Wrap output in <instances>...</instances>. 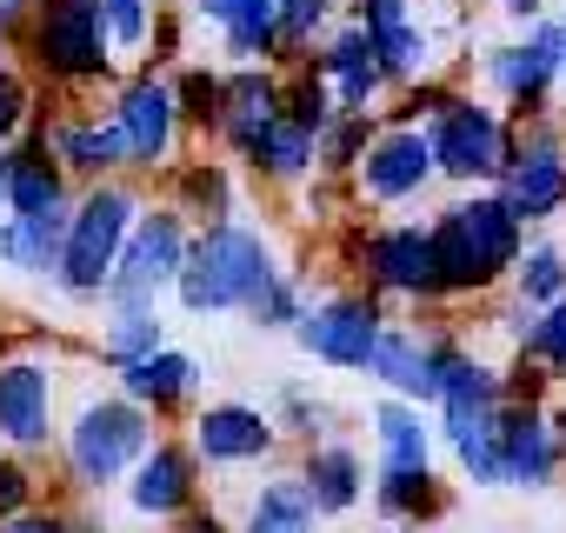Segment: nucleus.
<instances>
[{
	"instance_id": "39",
	"label": "nucleus",
	"mask_w": 566,
	"mask_h": 533,
	"mask_svg": "<svg viewBox=\"0 0 566 533\" xmlns=\"http://www.w3.org/2000/svg\"><path fill=\"white\" fill-rule=\"evenodd\" d=\"M513 360H526L546 387H566V301H553V307H539V314L526 321Z\"/></svg>"
},
{
	"instance_id": "50",
	"label": "nucleus",
	"mask_w": 566,
	"mask_h": 533,
	"mask_svg": "<svg viewBox=\"0 0 566 533\" xmlns=\"http://www.w3.org/2000/svg\"><path fill=\"white\" fill-rule=\"evenodd\" d=\"M28 14H34V0H0V41H14Z\"/></svg>"
},
{
	"instance_id": "3",
	"label": "nucleus",
	"mask_w": 566,
	"mask_h": 533,
	"mask_svg": "<svg viewBox=\"0 0 566 533\" xmlns=\"http://www.w3.org/2000/svg\"><path fill=\"white\" fill-rule=\"evenodd\" d=\"M273 274H280V253H273L266 227H253V220H213V227H193V240H187V260H180V274H174V301L193 321L240 314Z\"/></svg>"
},
{
	"instance_id": "51",
	"label": "nucleus",
	"mask_w": 566,
	"mask_h": 533,
	"mask_svg": "<svg viewBox=\"0 0 566 533\" xmlns=\"http://www.w3.org/2000/svg\"><path fill=\"white\" fill-rule=\"evenodd\" d=\"M546 420H553V440H559V460H566V400H553Z\"/></svg>"
},
{
	"instance_id": "15",
	"label": "nucleus",
	"mask_w": 566,
	"mask_h": 533,
	"mask_svg": "<svg viewBox=\"0 0 566 533\" xmlns=\"http://www.w3.org/2000/svg\"><path fill=\"white\" fill-rule=\"evenodd\" d=\"M460 347H467V341H460L453 327H413V321H387V327H380V341H374V360H367V374L380 380V394H387V400H413V407H427V414H433L440 374H447V360H453Z\"/></svg>"
},
{
	"instance_id": "9",
	"label": "nucleus",
	"mask_w": 566,
	"mask_h": 533,
	"mask_svg": "<svg viewBox=\"0 0 566 533\" xmlns=\"http://www.w3.org/2000/svg\"><path fill=\"white\" fill-rule=\"evenodd\" d=\"M493 194L520 213V227L566 220V121L559 114L513 121V147H506V167H500Z\"/></svg>"
},
{
	"instance_id": "37",
	"label": "nucleus",
	"mask_w": 566,
	"mask_h": 533,
	"mask_svg": "<svg viewBox=\"0 0 566 533\" xmlns=\"http://www.w3.org/2000/svg\"><path fill=\"white\" fill-rule=\"evenodd\" d=\"M273 427H280V440H301V447H314V440H334L340 433V407L327 400V394H314V387H301V380H287L273 394Z\"/></svg>"
},
{
	"instance_id": "40",
	"label": "nucleus",
	"mask_w": 566,
	"mask_h": 533,
	"mask_svg": "<svg viewBox=\"0 0 566 533\" xmlns=\"http://www.w3.org/2000/svg\"><path fill=\"white\" fill-rule=\"evenodd\" d=\"M307 314V281L294 274V266H280V274L240 307V321L247 327H260V334H294V321Z\"/></svg>"
},
{
	"instance_id": "38",
	"label": "nucleus",
	"mask_w": 566,
	"mask_h": 533,
	"mask_svg": "<svg viewBox=\"0 0 566 533\" xmlns=\"http://www.w3.org/2000/svg\"><path fill=\"white\" fill-rule=\"evenodd\" d=\"M174 107H180V134L193 140H213L220 134V67H174Z\"/></svg>"
},
{
	"instance_id": "24",
	"label": "nucleus",
	"mask_w": 566,
	"mask_h": 533,
	"mask_svg": "<svg viewBox=\"0 0 566 533\" xmlns=\"http://www.w3.org/2000/svg\"><path fill=\"white\" fill-rule=\"evenodd\" d=\"M227 154H233L260 187H280V194H294V187H307V180L321 174V160H314V134H307V127H294L287 114H273L266 127H253V134L227 140Z\"/></svg>"
},
{
	"instance_id": "52",
	"label": "nucleus",
	"mask_w": 566,
	"mask_h": 533,
	"mask_svg": "<svg viewBox=\"0 0 566 533\" xmlns=\"http://www.w3.org/2000/svg\"><path fill=\"white\" fill-rule=\"evenodd\" d=\"M553 21H559V54H566V8H559V14H553Z\"/></svg>"
},
{
	"instance_id": "28",
	"label": "nucleus",
	"mask_w": 566,
	"mask_h": 533,
	"mask_svg": "<svg viewBox=\"0 0 566 533\" xmlns=\"http://www.w3.org/2000/svg\"><path fill=\"white\" fill-rule=\"evenodd\" d=\"M413 467H440V440H433V414L413 400H374V473H413Z\"/></svg>"
},
{
	"instance_id": "23",
	"label": "nucleus",
	"mask_w": 566,
	"mask_h": 533,
	"mask_svg": "<svg viewBox=\"0 0 566 533\" xmlns=\"http://www.w3.org/2000/svg\"><path fill=\"white\" fill-rule=\"evenodd\" d=\"M307 61H314V74L334 87V107H340V114H380V101L394 94L387 74H380V61H374V48H367V34H360L347 14L321 34V48H314Z\"/></svg>"
},
{
	"instance_id": "22",
	"label": "nucleus",
	"mask_w": 566,
	"mask_h": 533,
	"mask_svg": "<svg viewBox=\"0 0 566 533\" xmlns=\"http://www.w3.org/2000/svg\"><path fill=\"white\" fill-rule=\"evenodd\" d=\"M347 21L367 34V48H374V61H380V74H387L394 94L427 74L433 41H427V28L413 14V0H347Z\"/></svg>"
},
{
	"instance_id": "43",
	"label": "nucleus",
	"mask_w": 566,
	"mask_h": 533,
	"mask_svg": "<svg viewBox=\"0 0 566 533\" xmlns=\"http://www.w3.org/2000/svg\"><path fill=\"white\" fill-rule=\"evenodd\" d=\"M154 14H160V0H101V21H107L114 54H147Z\"/></svg>"
},
{
	"instance_id": "6",
	"label": "nucleus",
	"mask_w": 566,
	"mask_h": 533,
	"mask_svg": "<svg viewBox=\"0 0 566 533\" xmlns=\"http://www.w3.org/2000/svg\"><path fill=\"white\" fill-rule=\"evenodd\" d=\"M420 134H427V154H433V174L453 180L460 194L493 187L500 167H506V147H513V121L473 87H447L433 101V114L420 121Z\"/></svg>"
},
{
	"instance_id": "34",
	"label": "nucleus",
	"mask_w": 566,
	"mask_h": 533,
	"mask_svg": "<svg viewBox=\"0 0 566 533\" xmlns=\"http://www.w3.org/2000/svg\"><path fill=\"white\" fill-rule=\"evenodd\" d=\"M506 288H513V301H520L526 314L566 301V240L526 233V247H520V260H513V281H506Z\"/></svg>"
},
{
	"instance_id": "7",
	"label": "nucleus",
	"mask_w": 566,
	"mask_h": 533,
	"mask_svg": "<svg viewBox=\"0 0 566 533\" xmlns=\"http://www.w3.org/2000/svg\"><path fill=\"white\" fill-rule=\"evenodd\" d=\"M347 266L360 274V288L380 307H440V281H433V240L427 220H380V227H354L347 233Z\"/></svg>"
},
{
	"instance_id": "10",
	"label": "nucleus",
	"mask_w": 566,
	"mask_h": 533,
	"mask_svg": "<svg viewBox=\"0 0 566 533\" xmlns=\"http://www.w3.org/2000/svg\"><path fill=\"white\" fill-rule=\"evenodd\" d=\"M559 74H566V54H559V21H533L520 41H500L480 54V81H486V101L506 114V121H533V114H553L559 101Z\"/></svg>"
},
{
	"instance_id": "30",
	"label": "nucleus",
	"mask_w": 566,
	"mask_h": 533,
	"mask_svg": "<svg viewBox=\"0 0 566 533\" xmlns=\"http://www.w3.org/2000/svg\"><path fill=\"white\" fill-rule=\"evenodd\" d=\"M154 347H167V314L160 301H107L101 307V334H94V360L114 374L127 360H147Z\"/></svg>"
},
{
	"instance_id": "1",
	"label": "nucleus",
	"mask_w": 566,
	"mask_h": 533,
	"mask_svg": "<svg viewBox=\"0 0 566 533\" xmlns=\"http://www.w3.org/2000/svg\"><path fill=\"white\" fill-rule=\"evenodd\" d=\"M427 240H433L440 307H453V301H486V294H500L513 281V260L526 247V227H520V213L493 187H467V194H453L427 220Z\"/></svg>"
},
{
	"instance_id": "5",
	"label": "nucleus",
	"mask_w": 566,
	"mask_h": 533,
	"mask_svg": "<svg viewBox=\"0 0 566 533\" xmlns=\"http://www.w3.org/2000/svg\"><path fill=\"white\" fill-rule=\"evenodd\" d=\"M21 54H28V81H48V87H101L120 74V54L107 41V21H101V0H34V14L21 21Z\"/></svg>"
},
{
	"instance_id": "17",
	"label": "nucleus",
	"mask_w": 566,
	"mask_h": 533,
	"mask_svg": "<svg viewBox=\"0 0 566 533\" xmlns=\"http://www.w3.org/2000/svg\"><path fill=\"white\" fill-rule=\"evenodd\" d=\"M187 447L200 473H233V467H266L280 453V427L253 400H200L187 414Z\"/></svg>"
},
{
	"instance_id": "29",
	"label": "nucleus",
	"mask_w": 566,
	"mask_h": 533,
	"mask_svg": "<svg viewBox=\"0 0 566 533\" xmlns=\"http://www.w3.org/2000/svg\"><path fill=\"white\" fill-rule=\"evenodd\" d=\"M167 207L187 227H213V220H240V180L227 160H174L167 167Z\"/></svg>"
},
{
	"instance_id": "8",
	"label": "nucleus",
	"mask_w": 566,
	"mask_h": 533,
	"mask_svg": "<svg viewBox=\"0 0 566 533\" xmlns=\"http://www.w3.org/2000/svg\"><path fill=\"white\" fill-rule=\"evenodd\" d=\"M61 354L54 347H8L0 354V453L41 460L61 440Z\"/></svg>"
},
{
	"instance_id": "25",
	"label": "nucleus",
	"mask_w": 566,
	"mask_h": 533,
	"mask_svg": "<svg viewBox=\"0 0 566 533\" xmlns=\"http://www.w3.org/2000/svg\"><path fill=\"white\" fill-rule=\"evenodd\" d=\"M294 480H301V493L314 500V513L321 520H347L360 500H367V480H374V467H367V453L354 447V440H314V447H301V467H294Z\"/></svg>"
},
{
	"instance_id": "16",
	"label": "nucleus",
	"mask_w": 566,
	"mask_h": 533,
	"mask_svg": "<svg viewBox=\"0 0 566 533\" xmlns=\"http://www.w3.org/2000/svg\"><path fill=\"white\" fill-rule=\"evenodd\" d=\"M200 487H207V473H200V460H193V447H187V433H154V447L127 467V480H120V500H127V513L134 520H147V526H174L180 513H193L200 506Z\"/></svg>"
},
{
	"instance_id": "12",
	"label": "nucleus",
	"mask_w": 566,
	"mask_h": 533,
	"mask_svg": "<svg viewBox=\"0 0 566 533\" xmlns=\"http://www.w3.org/2000/svg\"><path fill=\"white\" fill-rule=\"evenodd\" d=\"M380 327H387V307L367 288H334V294L307 301V314L294 321V341L327 374H367Z\"/></svg>"
},
{
	"instance_id": "49",
	"label": "nucleus",
	"mask_w": 566,
	"mask_h": 533,
	"mask_svg": "<svg viewBox=\"0 0 566 533\" xmlns=\"http://www.w3.org/2000/svg\"><path fill=\"white\" fill-rule=\"evenodd\" d=\"M67 533H107V513L81 500V506H67Z\"/></svg>"
},
{
	"instance_id": "18",
	"label": "nucleus",
	"mask_w": 566,
	"mask_h": 533,
	"mask_svg": "<svg viewBox=\"0 0 566 533\" xmlns=\"http://www.w3.org/2000/svg\"><path fill=\"white\" fill-rule=\"evenodd\" d=\"M506 407V367H493L486 354L460 347L440 374V394H433V440L453 447L467 433H486Z\"/></svg>"
},
{
	"instance_id": "14",
	"label": "nucleus",
	"mask_w": 566,
	"mask_h": 533,
	"mask_svg": "<svg viewBox=\"0 0 566 533\" xmlns=\"http://www.w3.org/2000/svg\"><path fill=\"white\" fill-rule=\"evenodd\" d=\"M433 187H440V174H433L427 134L420 127H387V121L374 127L367 154L347 174V200H360V207H413Z\"/></svg>"
},
{
	"instance_id": "36",
	"label": "nucleus",
	"mask_w": 566,
	"mask_h": 533,
	"mask_svg": "<svg viewBox=\"0 0 566 533\" xmlns=\"http://www.w3.org/2000/svg\"><path fill=\"white\" fill-rule=\"evenodd\" d=\"M347 14V0H273V28H280V67H294L321 48V34Z\"/></svg>"
},
{
	"instance_id": "2",
	"label": "nucleus",
	"mask_w": 566,
	"mask_h": 533,
	"mask_svg": "<svg viewBox=\"0 0 566 533\" xmlns=\"http://www.w3.org/2000/svg\"><path fill=\"white\" fill-rule=\"evenodd\" d=\"M154 433H160V420H154L147 407H134L114 380H87V387L74 394V407L61 414L54 453H61L67 487H74L81 500H101V493H114V487L127 480V467L154 447Z\"/></svg>"
},
{
	"instance_id": "44",
	"label": "nucleus",
	"mask_w": 566,
	"mask_h": 533,
	"mask_svg": "<svg viewBox=\"0 0 566 533\" xmlns=\"http://www.w3.org/2000/svg\"><path fill=\"white\" fill-rule=\"evenodd\" d=\"M28 506H41V473H34V460L0 453V526L21 520Z\"/></svg>"
},
{
	"instance_id": "31",
	"label": "nucleus",
	"mask_w": 566,
	"mask_h": 533,
	"mask_svg": "<svg viewBox=\"0 0 566 533\" xmlns=\"http://www.w3.org/2000/svg\"><path fill=\"white\" fill-rule=\"evenodd\" d=\"M367 493H374L380 520H394V526H433V520H447V513H453V487H447V473H440V467L374 473V480H367Z\"/></svg>"
},
{
	"instance_id": "21",
	"label": "nucleus",
	"mask_w": 566,
	"mask_h": 533,
	"mask_svg": "<svg viewBox=\"0 0 566 533\" xmlns=\"http://www.w3.org/2000/svg\"><path fill=\"white\" fill-rule=\"evenodd\" d=\"M134 407H147L154 420H180V414H193L200 407V387H207V360L200 354H187V347H154L147 360H127V367H114L107 374Z\"/></svg>"
},
{
	"instance_id": "33",
	"label": "nucleus",
	"mask_w": 566,
	"mask_h": 533,
	"mask_svg": "<svg viewBox=\"0 0 566 533\" xmlns=\"http://www.w3.org/2000/svg\"><path fill=\"white\" fill-rule=\"evenodd\" d=\"M233 533H321V513H314V500L301 493L294 473H273V480L253 487V500H247Z\"/></svg>"
},
{
	"instance_id": "48",
	"label": "nucleus",
	"mask_w": 566,
	"mask_h": 533,
	"mask_svg": "<svg viewBox=\"0 0 566 533\" xmlns=\"http://www.w3.org/2000/svg\"><path fill=\"white\" fill-rule=\"evenodd\" d=\"M526 321H533V314H526V307H520V301H506V307H500V314H493V327H500V334H506V341H513V347H520V334H526Z\"/></svg>"
},
{
	"instance_id": "41",
	"label": "nucleus",
	"mask_w": 566,
	"mask_h": 533,
	"mask_svg": "<svg viewBox=\"0 0 566 533\" xmlns=\"http://www.w3.org/2000/svg\"><path fill=\"white\" fill-rule=\"evenodd\" d=\"M374 127H380V114H334V121L314 134V160H321V174H327V180H347L354 160L367 154Z\"/></svg>"
},
{
	"instance_id": "46",
	"label": "nucleus",
	"mask_w": 566,
	"mask_h": 533,
	"mask_svg": "<svg viewBox=\"0 0 566 533\" xmlns=\"http://www.w3.org/2000/svg\"><path fill=\"white\" fill-rule=\"evenodd\" d=\"M566 0H500V14L506 21H520V28H533V21H546V14H559Z\"/></svg>"
},
{
	"instance_id": "42",
	"label": "nucleus",
	"mask_w": 566,
	"mask_h": 533,
	"mask_svg": "<svg viewBox=\"0 0 566 533\" xmlns=\"http://www.w3.org/2000/svg\"><path fill=\"white\" fill-rule=\"evenodd\" d=\"M34 121H41V107H34V81H28V67L8 54V41H0V147H14Z\"/></svg>"
},
{
	"instance_id": "26",
	"label": "nucleus",
	"mask_w": 566,
	"mask_h": 533,
	"mask_svg": "<svg viewBox=\"0 0 566 533\" xmlns=\"http://www.w3.org/2000/svg\"><path fill=\"white\" fill-rule=\"evenodd\" d=\"M41 140H48V154L61 160V174L74 187L107 180V174H127V154H120V134H114L107 107L101 114H48L41 121Z\"/></svg>"
},
{
	"instance_id": "45",
	"label": "nucleus",
	"mask_w": 566,
	"mask_h": 533,
	"mask_svg": "<svg viewBox=\"0 0 566 533\" xmlns=\"http://www.w3.org/2000/svg\"><path fill=\"white\" fill-rule=\"evenodd\" d=\"M0 533H67V506H28L21 520H8V526H0Z\"/></svg>"
},
{
	"instance_id": "27",
	"label": "nucleus",
	"mask_w": 566,
	"mask_h": 533,
	"mask_svg": "<svg viewBox=\"0 0 566 533\" xmlns=\"http://www.w3.org/2000/svg\"><path fill=\"white\" fill-rule=\"evenodd\" d=\"M193 21L213 28L227 67H280L273 0H193Z\"/></svg>"
},
{
	"instance_id": "32",
	"label": "nucleus",
	"mask_w": 566,
	"mask_h": 533,
	"mask_svg": "<svg viewBox=\"0 0 566 533\" xmlns=\"http://www.w3.org/2000/svg\"><path fill=\"white\" fill-rule=\"evenodd\" d=\"M280 114V67H220V147Z\"/></svg>"
},
{
	"instance_id": "4",
	"label": "nucleus",
	"mask_w": 566,
	"mask_h": 533,
	"mask_svg": "<svg viewBox=\"0 0 566 533\" xmlns=\"http://www.w3.org/2000/svg\"><path fill=\"white\" fill-rule=\"evenodd\" d=\"M140 207H147V187L134 174H107V180L74 187L67 233H61V266H54V288L74 307H101V294L114 281V260H120Z\"/></svg>"
},
{
	"instance_id": "35",
	"label": "nucleus",
	"mask_w": 566,
	"mask_h": 533,
	"mask_svg": "<svg viewBox=\"0 0 566 533\" xmlns=\"http://www.w3.org/2000/svg\"><path fill=\"white\" fill-rule=\"evenodd\" d=\"M61 233H67V220H8L0 213V266L21 281H54Z\"/></svg>"
},
{
	"instance_id": "13",
	"label": "nucleus",
	"mask_w": 566,
	"mask_h": 533,
	"mask_svg": "<svg viewBox=\"0 0 566 533\" xmlns=\"http://www.w3.org/2000/svg\"><path fill=\"white\" fill-rule=\"evenodd\" d=\"M187 240H193V227L167 200H147L140 220H134V233H127V247H120V260H114V281H107L101 307L107 301H160V294H174Z\"/></svg>"
},
{
	"instance_id": "47",
	"label": "nucleus",
	"mask_w": 566,
	"mask_h": 533,
	"mask_svg": "<svg viewBox=\"0 0 566 533\" xmlns=\"http://www.w3.org/2000/svg\"><path fill=\"white\" fill-rule=\"evenodd\" d=\"M167 533H233V526H227V520H220L213 506H193V513H180V520H174Z\"/></svg>"
},
{
	"instance_id": "20",
	"label": "nucleus",
	"mask_w": 566,
	"mask_h": 533,
	"mask_svg": "<svg viewBox=\"0 0 566 533\" xmlns=\"http://www.w3.org/2000/svg\"><path fill=\"white\" fill-rule=\"evenodd\" d=\"M493 447H500V487L546 493L566 473L559 440H553V420H546V400H506L500 420H493Z\"/></svg>"
},
{
	"instance_id": "19",
	"label": "nucleus",
	"mask_w": 566,
	"mask_h": 533,
	"mask_svg": "<svg viewBox=\"0 0 566 533\" xmlns=\"http://www.w3.org/2000/svg\"><path fill=\"white\" fill-rule=\"evenodd\" d=\"M67 207H74V180L61 174V160L48 154L41 121H34L14 147H0V213L8 220H67Z\"/></svg>"
},
{
	"instance_id": "11",
	"label": "nucleus",
	"mask_w": 566,
	"mask_h": 533,
	"mask_svg": "<svg viewBox=\"0 0 566 533\" xmlns=\"http://www.w3.org/2000/svg\"><path fill=\"white\" fill-rule=\"evenodd\" d=\"M107 121L120 134V154H127V174L147 180V174H167L180 160V107H174V81L160 67H140L114 87L107 101Z\"/></svg>"
}]
</instances>
